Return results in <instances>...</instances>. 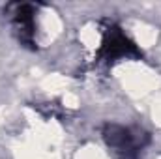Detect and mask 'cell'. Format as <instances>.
Returning a JSON list of instances; mask_svg holds the SVG:
<instances>
[{"label": "cell", "instance_id": "obj_1", "mask_svg": "<svg viewBox=\"0 0 161 159\" xmlns=\"http://www.w3.org/2000/svg\"><path fill=\"white\" fill-rule=\"evenodd\" d=\"M34 15H36V6L34 4H13L9 11L11 25L15 32L19 34V40L32 45L34 43Z\"/></svg>", "mask_w": 161, "mask_h": 159}]
</instances>
